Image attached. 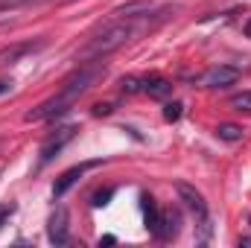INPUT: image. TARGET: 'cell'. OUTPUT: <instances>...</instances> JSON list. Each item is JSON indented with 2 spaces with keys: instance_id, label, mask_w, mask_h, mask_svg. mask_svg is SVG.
<instances>
[{
  "instance_id": "5b68a950",
  "label": "cell",
  "mask_w": 251,
  "mask_h": 248,
  "mask_svg": "<svg viewBox=\"0 0 251 248\" xmlns=\"http://www.w3.org/2000/svg\"><path fill=\"white\" fill-rule=\"evenodd\" d=\"M94 167H100V161H85V164H79V167H70V170H64L62 175L56 178V184H53V196L59 198V196H64L70 187L76 184L88 170H94Z\"/></svg>"
},
{
  "instance_id": "9c48e42d",
  "label": "cell",
  "mask_w": 251,
  "mask_h": 248,
  "mask_svg": "<svg viewBox=\"0 0 251 248\" xmlns=\"http://www.w3.org/2000/svg\"><path fill=\"white\" fill-rule=\"evenodd\" d=\"M181 231V216L178 210H161V225H158V240H173Z\"/></svg>"
},
{
  "instance_id": "cb8c5ba5",
  "label": "cell",
  "mask_w": 251,
  "mask_h": 248,
  "mask_svg": "<svg viewBox=\"0 0 251 248\" xmlns=\"http://www.w3.org/2000/svg\"><path fill=\"white\" fill-rule=\"evenodd\" d=\"M249 225H251V213H249Z\"/></svg>"
},
{
  "instance_id": "ba28073f",
  "label": "cell",
  "mask_w": 251,
  "mask_h": 248,
  "mask_svg": "<svg viewBox=\"0 0 251 248\" xmlns=\"http://www.w3.org/2000/svg\"><path fill=\"white\" fill-rule=\"evenodd\" d=\"M140 91H143V94H149L152 99H164V97H170V94H173V82H167L164 76L149 73V76H143V79H140Z\"/></svg>"
},
{
  "instance_id": "7c38bea8",
  "label": "cell",
  "mask_w": 251,
  "mask_h": 248,
  "mask_svg": "<svg viewBox=\"0 0 251 248\" xmlns=\"http://www.w3.org/2000/svg\"><path fill=\"white\" fill-rule=\"evenodd\" d=\"M216 137L225 140V143H237V140H243V128L234 123H219L216 125Z\"/></svg>"
},
{
  "instance_id": "30bf717a",
  "label": "cell",
  "mask_w": 251,
  "mask_h": 248,
  "mask_svg": "<svg viewBox=\"0 0 251 248\" xmlns=\"http://www.w3.org/2000/svg\"><path fill=\"white\" fill-rule=\"evenodd\" d=\"M155 9V3L152 0H131V3H123V6H117L111 15L120 21V18H137V15H149Z\"/></svg>"
},
{
  "instance_id": "2e32d148",
  "label": "cell",
  "mask_w": 251,
  "mask_h": 248,
  "mask_svg": "<svg viewBox=\"0 0 251 248\" xmlns=\"http://www.w3.org/2000/svg\"><path fill=\"white\" fill-rule=\"evenodd\" d=\"M32 3H41V0H0V12H12V9H24V6H32Z\"/></svg>"
},
{
  "instance_id": "8fae6325",
  "label": "cell",
  "mask_w": 251,
  "mask_h": 248,
  "mask_svg": "<svg viewBox=\"0 0 251 248\" xmlns=\"http://www.w3.org/2000/svg\"><path fill=\"white\" fill-rule=\"evenodd\" d=\"M140 207H143V222H146V228H149L152 234H158V225H161V210L155 207V198H152L149 193H143V196H140Z\"/></svg>"
},
{
  "instance_id": "277c9868",
  "label": "cell",
  "mask_w": 251,
  "mask_h": 248,
  "mask_svg": "<svg viewBox=\"0 0 251 248\" xmlns=\"http://www.w3.org/2000/svg\"><path fill=\"white\" fill-rule=\"evenodd\" d=\"M176 193H178V198L187 204L190 210L196 213V219H199V222H201V219H207V201H204V196H201L193 184L178 181V184H176Z\"/></svg>"
},
{
  "instance_id": "7a4b0ae2",
  "label": "cell",
  "mask_w": 251,
  "mask_h": 248,
  "mask_svg": "<svg viewBox=\"0 0 251 248\" xmlns=\"http://www.w3.org/2000/svg\"><path fill=\"white\" fill-rule=\"evenodd\" d=\"M76 131H79L76 125H62V128H56V134H50V137L41 143V164L53 161V158H56V152H62L64 146L73 140V134H76Z\"/></svg>"
},
{
  "instance_id": "52a82bcc",
  "label": "cell",
  "mask_w": 251,
  "mask_h": 248,
  "mask_svg": "<svg viewBox=\"0 0 251 248\" xmlns=\"http://www.w3.org/2000/svg\"><path fill=\"white\" fill-rule=\"evenodd\" d=\"M41 47H44V38H38V41H21V44H12V47L0 50V64H15L18 59H24V56L35 53V50H41Z\"/></svg>"
},
{
  "instance_id": "6da1fadb",
  "label": "cell",
  "mask_w": 251,
  "mask_h": 248,
  "mask_svg": "<svg viewBox=\"0 0 251 248\" xmlns=\"http://www.w3.org/2000/svg\"><path fill=\"white\" fill-rule=\"evenodd\" d=\"M105 76V64L102 62H94L88 64V67H82L79 73H73L67 82L62 85V91L56 94V97H50L47 102H41L38 108H32V111H26V123H41V120H53V117H62L67 114L70 108H73V102L97 82V79H102Z\"/></svg>"
},
{
  "instance_id": "5bb4252c",
  "label": "cell",
  "mask_w": 251,
  "mask_h": 248,
  "mask_svg": "<svg viewBox=\"0 0 251 248\" xmlns=\"http://www.w3.org/2000/svg\"><path fill=\"white\" fill-rule=\"evenodd\" d=\"M111 196H114V190H111V187H105V190H97V193L91 196V204H94V207H105V204L111 201Z\"/></svg>"
},
{
  "instance_id": "ffe728a7",
  "label": "cell",
  "mask_w": 251,
  "mask_h": 248,
  "mask_svg": "<svg viewBox=\"0 0 251 248\" xmlns=\"http://www.w3.org/2000/svg\"><path fill=\"white\" fill-rule=\"evenodd\" d=\"M9 91H12V82H9V79H0V97L9 94Z\"/></svg>"
},
{
  "instance_id": "7402d4cb",
  "label": "cell",
  "mask_w": 251,
  "mask_h": 248,
  "mask_svg": "<svg viewBox=\"0 0 251 248\" xmlns=\"http://www.w3.org/2000/svg\"><path fill=\"white\" fill-rule=\"evenodd\" d=\"M243 32H246V35H249V38H251V18H249V21H246V26H243Z\"/></svg>"
},
{
  "instance_id": "3957f363",
  "label": "cell",
  "mask_w": 251,
  "mask_h": 248,
  "mask_svg": "<svg viewBox=\"0 0 251 248\" xmlns=\"http://www.w3.org/2000/svg\"><path fill=\"white\" fill-rule=\"evenodd\" d=\"M237 79H240V70H237V67H231V64H216V67L204 70L199 82H201L204 88H228V85H234Z\"/></svg>"
},
{
  "instance_id": "4fadbf2b",
  "label": "cell",
  "mask_w": 251,
  "mask_h": 248,
  "mask_svg": "<svg viewBox=\"0 0 251 248\" xmlns=\"http://www.w3.org/2000/svg\"><path fill=\"white\" fill-rule=\"evenodd\" d=\"M231 108L234 111H249L251 114V91H243V94L231 97Z\"/></svg>"
},
{
  "instance_id": "d6986e66",
  "label": "cell",
  "mask_w": 251,
  "mask_h": 248,
  "mask_svg": "<svg viewBox=\"0 0 251 248\" xmlns=\"http://www.w3.org/2000/svg\"><path fill=\"white\" fill-rule=\"evenodd\" d=\"M12 213H15V207H12V204H0V228H3V222H6Z\"/></svg>"
},
{
  "instance_id": "8992f818",
  "label": "cell",
  "mask_w": 251,
  "mask_h": 248,
  "mask_svg": "<svg viewBox=\"0 0 251 248\" xmlns=\"http://www.w3.org/2000/svg\"><path fill=\"white\" fill-rule=\"evenodd\" d=\"M47 237L53 246H64L67 237H70V219H67V210L64 207H56V213L50 216L47 222Z\"/></svg>"
},
{
  "instance_id": "9a60e30c",
  "label": "cell",
  "mask_w": 251,
  "mask_h": 248,
  "mask_svg": "<svg viewBox=\"0 0 251 248\" xmlns=\"http://www.w3.org/2000/svg\"><path fill=\"white\" fill-rule=\"evenodd\" d=\"M181 108H184L181 102H167V105H164V120H167V123H176V120L181 117Z\"/></svg>"
},
{
  "instance_id": "44dd1931",
  "label": "cell",
  "mask_w": 251,
  "mask_h": 248,
  "mask_svg": "<svg viewBox=\"0 0 251 248\" xmlns=\"http://www.w3.org/2000/svg\"><path fill=\"white\" fill-rule=\"evenodd\" d=\"M114 243H117V237H111V234H108V237H102V240H100V246H114Z\"/></svg>"
},
{
  "instance_id": "ac0fdd59",
  "label": "cell",
  "mask_w": 251,
  "mask_h": 248,
  "mask_svg": "<svg viewBox=\"0 0 251 248\" xmlns=\"http://www.w3.org/2000/svg\"><path fill=\"white\" fill-rule=\"evenodd\" d=\"M111 111H114L111 102H97V105H94V114H97V117H108Z\"/></svg>"
},
{
  "instance_id": "603a6c76",
  "label": "cell",
  "mask_w": 251,
  "mask_h": 248,
  "mask_svg": "<svg viewBox=\"0 0 251 248\" xmlns=\"http://www.w3.org/2000/svg\"><path fill=\"white\" fill-rule=\"evenodd\" d=\"M59 3H70V0H59Z\"/></svg>"
},
{
  "instance_id": "e0dca14e",
  "label": "cell",
  "mask_w": 251,
  "mask_h": 248,
  "mask_svg": "<svg viewBox=\"0 0 251 248\" xmlns=\"http://www.w3.org/2000/svg\"><path fill=\"white\" fill-rule=\"evenodd\" d=\"M120 85H123V94H134V91H140V79H137V76H126Z\"/></svg>"
}]
</instances>
